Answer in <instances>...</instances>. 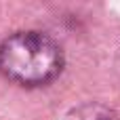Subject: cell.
I'll list each match as a JSON object with an SVG mask.
<instances>
[{
	"instance_id": "obj_1",
	"label": "cell",
	"mask_w": 120,
	"mask_h": 120,
	"mask_svg": "<svg viewBox=\"0 0 120 120\" xmlns=\"http://www.w3.org/2000/svg\"><path fill=\"white\" fill-rule=\"evenodd\" d=\"M61 46L44 32L25 30L0 42V72L27 89L53 82L63 70Z\"/></svg>"
},
{
	"instance_id": "obj_2",
	"label": "cell",
	"mask_w": 120,
	"mask_h": 120,
	"mask_svg": "<svg viewBox=\"0 0 120 120\" xmlns=\"http://www.w3.org/2000/svg\"><path fill=\"white\" fill-rule=\"evenodd\" d=\"M65 120H120L118 114L103 103H82L68 112Z\"/></svg>"
}]
</instances>
